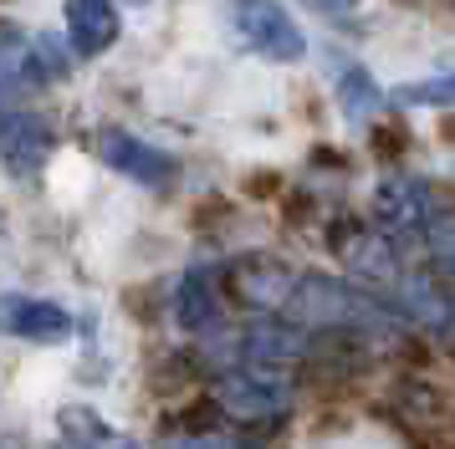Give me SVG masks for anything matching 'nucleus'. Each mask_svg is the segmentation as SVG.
Returning a JSON list of instances; mask_svg holds the SVG:
<instances>
[{"instance_id":"obj_1","label":"nucleus","mask_w":455,"mask_h":449,"mask_svg":"<svg viewBox=\"0 0 455 449\" xmlns=\"http://www.w3.org/2000/svg\"><path fill=\"white\" fill-rule=\"evenodd\" d=\"M215 404L235 429L267 434L291 414L297 398V373H276V367H256V363H230L215 373Z\"/></svg>"},{"instance_id":"obj_2","label":"nucleus","mask_w":455,"mask_h":449,"mask_svg":"<svg viewBox=\"0 0 455 449\" xmlns=\"http://www.w3.org/2000/svg\"><path fill=\"white\" fill-rule=\"evenodd\" d=\"M230 36L246 51L267 61H302L307 57V31L291 20V11H282V0H230L226 5Z\"/></svg>"},{"instance_id":"obj_3","label":"nucleus","mask_w":455,"mask_h":449,"mask_svg":"<svg viewBox=\"0 0 455 449\" xmlns=\"http://www.w3.org/2000/svg\"><path fill=\"white\" fill-rule=\"evenodd\" d=\"M369 220L384 235H394V240H414V235H435L445 215H440L435 189L419 174H384V179L373 184Z\"/></svg>"},{"instance_id":"obj_7","label":"nucleus","mask_w":455,"mask_h":449,"mask_svg":"<svg viewBox=\"0 0 455 449\" xmlns=\"http://www.w3.org/2000/svg\"><path fill=\"white\" fill-rule=\"evenodd\" d=\"M174 322L185 327L189 337H205L226 322V265H189L180 286H174Z\"/></svg>"},{"instance_id":"obj_11","label":"nucleus","mask_w":455,"mask_h":449,"mask_svg":"<svg viewBox=\"0 0 455 449\" xmlns=\"http://www.w3.org/2000/svg\"><path fill=\"white\" fill-rule=\"evenodd\" d=\"M113 429L92 414V408H62V445L72 449H92V445H108Z\"/></svg>"},{"instance_id":"obj_8","label":"nucleus","mask_w":455,"mask_h":449,"mask_svg":"<svg viewBox=\"0 0 455 449\" xmlns=\"http://www.w3.org/2000/svg\"><path fill=\"white\" fill-rule=\"evenodd\" d=\"M0 332L21 337V343H42V347H57L72 337V311L46 296H5L0 302Z\"/></svg>"},{"instance_id":"obj_15","label":"nucleus","mask_w":455,"mask_h":449,"mask_svg":"<svg viewBox=\"0 0 455 449\" xmlns=\"http://www.w3.org/2000/svg\"><path fill=\"white\" fill-rule=\"evenodd\" d=\"M261 179L246 184V194H256V200H267V194H282V174H271V169H256Z\"/></svg>"},{"instance_id":"obj_9","label":"nucleus","mask_w":455,"mask_h":449,"mask_svg":"<svg viewBox=\"0 0 455 449\" xmlns=\"http://www.w3.org/2000/svg\"><path fill=\"white\" fill-rule=\"evenodd\" d=\"M67 46H72V57H103L113 41L124 36V11H118V0H67Z\"/></svg>"},{"instance_id":"obj_16","label":"nucleus","mask_w":455,"mask_h":449,"mask_svg":"<svg viewBox=\"0 0 455 449\" xmlns=\"http://www.w3.org/2000/svg\"><path fill=\"white\" fill-rule=\"evenodd\" d=\"M103 449H139V445H133V439H118V434H113V439H108Z\"/></svg>"},{"instance_id":"obj_10","label":"nucleus","mask_w":455,"mask_h":449,"mask_svg":"<svg viewBox=\"0 0 455 449\" xmlns=\"http://www.w3.org/2000/svg\"><path fill=\"white\" fill-rule=\"evenodd\" d=\"M338 107H343L348 122H369V118H379L384 92H379V82L363 67H343V77H338Z\"/></svg>"},{"instance_id":"obj_13","label":"nucleus","mask_w":455,"mask_h":449,"mask_svg":"<svg viewBox=\"0 0 455 449\" xmlns=\"http://www.w3.org/2000/svg\"><path fill=\"white\" fill-rule=\"evenodd\" d=\"M435 271L455 281V224H440L435 230Z\"/></svg>"},{"instance_id":"obj_18","label":"nucleus","mask_w":455,"mask_h":449,"mask_svg":"<svg viewBox=\"0 0 455 449\" xmlns=\"http://www.w3.org/2000/svg\"><path fill=\"white\" fill-rule=\"evenodd\" d=\"M128 5H144V0H128Z\"/></svg>"},{"instance_id":"obj_6","label":"nucleus","mask_w":455,"mask_h":449,"mask_svg":"<svg viewBox=\"0 0 455 449\" xmlns=\"http://www.w3.org/2000/svg\"><path fill=\"white\" fill-rule=\"evenodd\" d=\"M98 159L113 174L144 184V189H169L174 174H180V159L174 154H164L159 143H144L139 133H128V128H103L98 133Z\"/></svg>"},{"instance_id":"obj_12","label":"nucleus","mask_w":455,"mask_h":449,"mask_svg":"<svg viewBox=\"0 0 455 449\" xmlns=\"http://www.w3.org/2000/svg\"><path fill=\"white\" fill-rule=\"evenodd\" d=\"M399 102H410V107H455V72L399 87Z\"/></svg>"},{"instance_id":"obj_5","label":"nucleus","mask_w":455,"mask_h":449,"mask_svg":"<svg viewBox=\"0 0 455 449\" xmlns=\"http://www.w3.org/2000/svg\"><path fill=\"white\" fill-rule=\"evenodd\" d=\"M57 154V122L46 113H0V163L11 179H36Z\"/></svg>"},{"instance_id":"obj_14","label":"nucleus","mask_w":455,"mask_h":449,"mask_svg":"<svg viewBox=\"0 0 455 449\" xmlns=\"http://www.w3.org/2000/svg\"><path fill=\"white\" fill-rule=\"evenodd\" d=\"M373 154H379V159L404 154V128H373Z\"/></svg>"},{"instance_id":"obj_4","label":"nucleus","mask_w":455,"mask_h":449,"mask_svg":"<svg viewBox=\"0 0 455 449\" xmlns=\"http://www.w3.org/2000/svg\"><path fill=\"white\" fill-rule=\"evenodd\" d=\"M291 286H297V271L282 265L276 256H261V250H251V256H241V261L226 265V296L241 302L246 311H256V317L287 311Z\"/></svg>"},{"instance_id":"obj_17","label":"nucleus","mask_w":455,"mask_h":449,"mask_svg":"<svg viewBox=\"0 0 455 449\" xmlns=\"http://www.w3.org/2000/svg\"><path fill=\"white\" fill-rule=\"evenodd\" d=\"M52 449H72V445H52Z\"/></svg>"}]
</instances>
